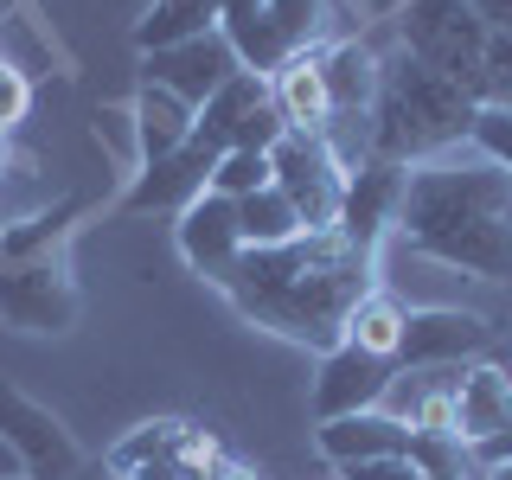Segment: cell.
<instances>
[{
  "label": "cell",
  "mask_w": 512,
  "mask_h": 480,
  "mask_svg": "<svg viewBox=\"0 0 512 480\" xmlns=\"http://www.w3.org/2000/svg\"><path fill=\"white\" fill-rule=\"evenodd\" d=\"M237 301V314H250L256 327L282 333L295 346L333 352L346 340V320L372 295V250H359L340 231H301L295 244L276 250H244L237 269L218 282Z\"/></svg>",
  "instance_id": "6da1fadb"
},
{
  "label": "cell",
  "mask_w": 512,
  "mask_h": 480,
  "mask_svg": "<svg viewBox=\"0 0 512 480\" xmlns=\"http://www.w3.org/2000/svg\"><path fill=\"white\" fill-rule=\"evenodd\" d=\"M391 231L448 269H468L480 282H506L512 276V180L493 160H423L404 180V205H397Z\"/></svg>",
  "instance_id": "7a4b0ae2"
},
{
  "label": "cell",
  "mask_w": 512,
  "mask_h": 480,
  "mask_svg": "<svg viewBox=\"0 0 512 480\" xmlns=\"http://www.w3.org/2000/svg\"><path fill=\"white\" fill-rule=\"evenodd\" d=\"M84 199H64L52 212L0 224V320L20 333H71L77 327V282H71V218Z\"/></svg>",
  "instance_id": "3957f363"
},
{
  "label": "cell",
  "mask_w": 512,
  "mask_h": 480,
  "mask_svg": "<svg viewBox=\"0 0 512 480\" xmlns=\"http://www.w3.org/2000/svg\"><path fill=\"white\" fill-rule=\"evenodd\" d=\"M474 96L455 84V77L429 71L423 58L397 52L378 77V109H372V154L378 160H436L448 154L455 141H468L474 128Z\"/></svg>",
  "instance_id": "277c9868"
},
{
  "label": "cell",
  "mask_w": 512,
  "mask_h": 480,
  "mask_svg": "<svg viewBox=\"0 0 512 480\" xmlns=\"http://www.w3.org/2000/svg\"><path fill=\"white\" fill-rule=\"evenodd\" d=\"M397 39H404L410 58H423L429 71H442V77H455L480 103V58H487L493 26L480 20L474 0H404Z\"/></svg>",
  "instance_id": "5b68a950"
},
{
  "label": "cell",
  "mask_w": 512,
  "mask_h": 480,
  "mask_svg": "<svg viewBox=\"0 0 512 480\" xmlns=\"http://www.w3.org/2000/svg\"><path fill=\"white\" fill-rule=\"evenodd\" d=\"M276 186L288 192V205L301 212L308 231H340V205H346V160L333 154L327 135H308V128H288L276 141Z\"/></svg>",
  "instance_id": "8992f818"
},
{
  "label": "cell",
  "mask_w": 512,
  "mask_h": 480,
  "mask_svg": "<svg viewBox=\"0 0 512 480\" xmlns=\"http://www.w3.org/2000/svg\"><path fill=\"white\" fill-rule=\"evenodd\" d=\"M0 442L20 455L26 480H96L90 455L77 448L71 429H64L58 416L39 404V397L13 391L7 378H0Z\"/></svg>",
  "instance_id": "52a82bcc"
},
{
  "label": "cell",
  "mask_w": 512,
  "mask_h": 480,
  "mask_svg": "<svg viewBox=\"0 0 512 480\" xmlns=\"http://www.w3.org/2000/svg\"><path fill=\"white\" fill-rule=\"evenodd\" d=\"M237 71H244V58L231 52V39H224V32H205V39L167 45V52H141V84L173 90V96H180V103H192V109H205Z\"/></svg>",
  "instance_id": "ba28073f"
},
{
  "label": "cell",
  "mask_w": 512,
  "mask_h": 480,
  "mask_svg": "<svg viewBox=\"0 0 512 480\" xmlns=\"http://www.w3.org/2000/svg\"><path fill=\"white\" fill-rule=\"evenodd\" d=\"M212 167H218V154L205 148L199 135L186 141L180 154H167V160H141V173L128 180V192L116 199V212L122 218H148V212H173L180 218L199 192H212Z\"/></svg>",
  "instance_id": "9c48e42d"
},
{
  "label": "cell",
  "mask_w": 512,
  "mask_h": 480,
  "mask_svg": "<svg viewBox=\"0 0 512 480\" xmlns=\"http://www.w3.org/2000/svg\"><path fill=\"white\" fill-rule=\"evenodd\" d=\"M493 346V327L468 308H410L404 340H397V372H423V365H468Z\"/></svg>",
  "instance_id": "30bf717a"
},
{
  "label": "cell",
  "mask_w": 512,
  "mask_h": 480,
  "mask_svg": "<svg viewBox=\"0 0 512 480\" xmlns=\"http://www.w3.org/2000/svg\"><path fill=\"white\" fill-rule=\"evenodd\" d=\"M397 378V359H378V352L340 340L333 352H320V378H314V410L320 423L333 416H352V410H378L384 391Z\"/></svg>",
  "instance_id": "8fae6325"
},
{
  "label": "cell",
  "mask_w": 512,
  "mask_h": 480,
  "mask_svg": "<svg viewBox=\"0 0 512 480\" xmlns=\"http://www.w3.org/2000/svg\"><path fill=\"white\" fill-rule=\"evenodd\" d=\"M404 180H410V167H397V160H378V154H365L359 167L346 173L340 237H352L359 250H372V256H378V237L397 224V205H404Z\"/></svg>",
  "instance_id": "7c38bea8"
},
{
  "label": "cell",
  "mask_w": 512,
  "mask_h": 480,
  "mask_svg": "<svg viewBox=\"0 0 512 480\" xmlns=\"http://www.w3.org/2000/svg\"><path fill=\"white\" fill-rule=\"evenodd\" d=\"M180 256L205 282H224L244 256V224H237V199L224 192H199L180 212Z\"/></svg>",
  "instance_id": "4fadbf2b"
},
{
  "label": "cell",
  "mask_w": 512,
  "mask_h": 480,
  "mask_svg": "<svg viewBox=\"0 0 512 480\" xmlns=\"http://www.w3.org/2000/svg\"><path fill=\"white\" fill-rule=\"evenodd\" d=\"M506 423H512V378L487 359H468L455 372V436L468 448H480V442L500 436Z\"/></svg>",
  "instance_id": "5bb4252c"
},
{
  "label": "cell",
  "mask_w": 512,
  "mask_h": 480,
  "mask_svg": "<svg viewBox=\"0 0 512 480\" xmlns=\"http://www.w3.org/2000/svg\"><path fill=\"white\" fill-rule=\"evenodd\" d=\"M314 448L333 461V468H352V461H384L410 448V423H397L391 410H352L333 416V423L314 429Z\"/></svg>",
  "instance_id": "9a60e30c"
},
{
  "label": "cell",
  "mask_w": 512,
  "mask_h": 480,
  "mask_svg": "<svg viewBox=\"0 0 512 480\" xmlns=\"http://www.w3.org/2000/svg\"><path fill=\"white\" fill-rule=\"evenodd\" d=\"M135 148L141 160H167V154H180L192 135H199V109L180 103L173 90H160V84H141L135 90Z\"/></svg>",
  "instance_id": "2e32d148"
},
{
  "label": "cell",
  "mask_w": 512,
  "mask_h": 480,
  "mask_svg": "<svg viewBox=\"0 0 512 480\" xmlns=\"http://www.w3.org/2000/svg\"><path fill=\"white\" fill-rule=\"evenodd\" d=\"M269 96H276V84H269V77H256V71H237L231 84H224V90L212 96V103L199 109V141H205L212 154H231L237 141H244L250 116L269 103Z\"/></svg>",
  "instance_id": "e0dca14e"
},
{
  "label": "cell",
  "mask_w": 512,
  "mask_h": 480,
  "mask_svg": "<svg viewBox=\"0 0 512 480\" xmlns=\"http://www.w3.org/2000/svg\"><path fill=\"white\" fill-rule=\"evenodd\" d=\"M205 32H218V0H154L135 26V45L141 52H167V45L205 39Z\"/></svg>",
  "instance_id": "ac0fdd59"
},
{
  "label": "cell",
  "mask_w": 512,
  "mask_h": 480,
  "mask_svg": "<svg viewBox=\"0 0 512 480\" xmlns=\"http://www.w3.org/2000/svg\"><path fill=\"white\" fill-rule=\"evenodd\" d=\"M269 84H276V103H282L288 128H308V135H327L333 109H327V84H320V52L295 58V64H282V71L269 77Z\"/></svg>",
  "instance_id": "d6986e66"
},
{
  "label": "cell",
  "mask_w": 512,
  "mask_h": 480,
  "mask_svg": "<svg viewBox=\"0 0 512 480\" xmlns=\"http://www.w3.org/2000/svg\"><path fill=\"white\" fill-rule=\"evenodd\" d=\"M237 224H244V250H276V244H295V237L308 231L282 186H263V192H250V199H237Z\"/></svg>",
  "instance_id": "ffe728a7"
},
{
  "label": "cell",
  "mask_w": 512,
  "mask_h": 480,
  "mask_svg": "<svg viewBox=\"0 0 512 480\" xmlns=\"http://www.w3.org/2000/svg\"><path fill=\"white\" fill-rule=\"evenodd\" d=\"M404 320H410V308L391 295V288H372V295L352 308V320H346V340L352 346H365V352H378V359H397V340H404Z\"/></svg>",
  "instance_id": "44dd1931"
},
{
  "label": "cell",
  "mask_w": 512,
  "mask_h": 480,
  "mask_svg": "<svg viewBox=\"0 0 512 480\" xmlns=\"http://www.w3.org/2000/svg\"><path fill=\"white\" fill-rule=\"evenodd\" d=\"M404 461H410L416 474H429V480H480L474 474V448L461 442V436H429V429H410Z\"/></svg>",
  "instance_id": "7402d4cb"
},
{
  "label": "cell",
  "mask_w": 512,
  "mask_h": 480,
  "mask_svg": "<svg viewBox=\"0 0 512 480\" xmlns=\"http://www.w3.org/2000/svg\"><path fill=\"white\" fill-rule=\"evenodd\" d=\"M263 186H276V160H269V154H250V148L218 154L212 192H224V199H250V192H263Z\"/></svg>",
  "instance_id": "603a6c76"
},
{
  "label": "cell",
  "mask_w": 512,
  "mask_h": 480,
  "mask_svg": "<svg viewBox=\"0 0 512 480\" xmlns=\"http://www.w3.org/2000/svg\"><path fill=\"white\" fill-rule=\"evenodd\" d=\"M468 141H474V154H480V160H493V167H500L506 180H512V109L480 103V109H474Z\"/></svg>",
  "instance_id": "cb8c5ba5"
},
{
  "label": "cell",
  "mask_w": 512,
  "mask_h": 480,
  "mask_svg": "<svg viewBox=\"0 0 512 480\" xmlns=\"http://www.w3.org/2000/svg\"><path fill=\"white\" fill-rule=\"evenodd\" d=\"M26 109H32V84H26V71L0 58V135H7V128L20 122Z\"/></svg>",
  "instance_id": "d4e9b609"
},
{
  "label": "cell",
  "mask_w": 512,
  "mask_h": 480,
  "mask_svg": "<svg viewBox=\"0 0 512 480\" xmlns=\"http://www.w3.org/2000/svg\"><path fill=\"white\" fill-rule=\"evenodd\" d=\"M474 455L487 461V468H506V461H512V423H506V429H500V436H493V442H480Z\"/></svg>",
  "instance_id": "484cf974"
},
{
  "label": "cell",
  "mask_w": 512,
  "mask_h": 480,
  "mask_svg": "<svg viewBox=\"0 0 512 480\" xmlns=\"http://www.w3.org/2000/svg\"><path fill=\"white\" fill-rule=\"evenodd\" d=\"M474 7H480V20L493 32H512V0H474Z\"/></svg>",
  "instance_id": "4316f807"
},
{
  "label": "cell",
  "mask_w": 512,
  "mask_h": 480,
  "mask_svg": "<svg viewBox=\"0 0 512 480\" xmlns=\"http://www.w3.org/2000/svg\"><path fill=\"white\" fill-rule=\"evenodd\" d=\"M0 480H26V468H20V455H13L7 442H0Z\"/></svg>",
  "instance_id": "83f0119b"
},
{
  "label": "cell",
  "mask_w": 512,
  "mask_h": 480,
  "mask_svg": "<svg viewBox=\"0 0 512 480\" xmlns=\"http://www.w3.org/2000/svg\"><path fill=\"white\" fill-rule=\"evenodd\" d=\"M480 480H512V461H506V468H487V474H480Z\"/></svg>",
  "instance_id": "f1b7e54d"
},
{
  "label": "cell",
  "mask_w": 512,
  "mask_h": 480,
  "mask_svg": "<svg viewBox=\"0 0 512 480\" xmlns=\"http://www.w3.org/2000/svg\"><path fill=\"white\" fill-rule=\"evenodd\" d=\"M96 480H103V474H96Z\"/></svg>",
  "instance_id": "f546056e"
}]
</instances>
